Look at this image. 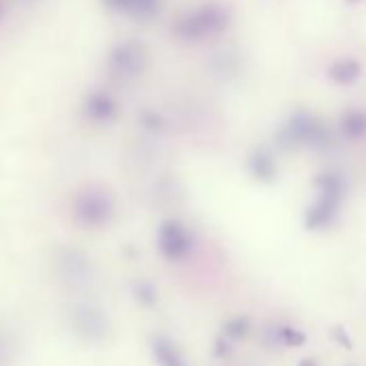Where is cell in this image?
Listing matches in <instances>:
<instances>
[{
  "label": "cell",
  "mask_w": 366,
  "mask_h": 366,
  "mask_svg": "<svg viewBox=\"0 0 366 366\" xmlns=\"http://www.w3.org/2000/svg\"><path fill=\"white\" fill-rule=\"evenodd\" d=\"M315 190L317 194L304 216V224L308 231H323L332 227L340 214V207L347 194V183L340 172L325 170L315 179Z\"/></svg>",
  "instance_id": "cell-1"
},
{
  "label": "cell",
  "mask_w": 366,
  "mask_h": 366,
  "mask_svg": "<svg viewBox=\"0 0 366 366\" xmlns=\"http://www.w3.org/2000/svg\"><path fill=\"white\" fill-rule=\"evenodd\" d=\"M71 214L74 220L84 229H106L117 216V201L108 188L99 183H89L76 192L71 201Z\"/></svg>",
  "instance_id": "cell-2"
},
{
  "label": "cell",
  "mask_w": 366,
  "mask_h": 366,
  "mask_svg": "<svg viewBox=\"0 0 366 366\" xmlns=\"http://www.w3.org/2000/svg\"><path fill=\"white\" fill-rule=\"evenodd\" d=\"M278 140L287 149H304V147H325L330 144L327 127L312 117L310 112H293L287 123L280 127Z\"/></svg>",
  "instance_id": "cell-3"
},
{
  "label": "cell",
  "mask_w": 366,
  "mask_h": 366,
  "mask_svg": "<svg viewBox=\"0 0 366 366\" xmlns=\"http://www.w3.org/2000/svg\"><path fill=\"white\" fill-rule=\"evenodd\" d=\"M227 24H229V14L224 7L205 5L179 20L177 35H181L183 39H205L209 35L222 33Z\"/></svg>",
  "instance_id": "cell-4"
},
{
  "label": "cell",
  "mask_w": 366,
  "mask_h": 366,
  "mask_svg": "<svg viewBox=\"0 0 366 366\" xmlns=\"http://www.w3.org/2000/svg\"><path fill=\"white\" fill-rule=\"evenodd\" d=\"M69 323H71L74 334L82 338L84 342H102L110 330L106 310L91 302L76 304L69 312Z\"/></svg>",
  "instance_id": "cell-5"
},
{
  "label": "cell",
  "mask_w": 366,
  "mask_h": 366,
  "mask_svg": "<svg viewBox=\"0 0 366 366\" xmlns=\"http://www.w3.org/2000/svg\"><path fill=\"white\" fill-rule=\"evenodd\" d=\"M147 50L142 44L123 41L108 56V74L119 82H129L138 78L147 67Z\"/></svg>",
  "instance_id": "cell-6"
},
{
  "label": "cell",
  "mask_w": 366,
  "mask_h": 366,
  "mask_svg": "<svg viewBox=\"0 0 366 366\" xmlns=\"http://www.w3.org/2000/svg\"><path fill=\"white\" fill-rule=\"evenodd\" d=\"M194 246V237L188 231V227L179 220H166L157 229V250L159 254L170 261L179 263L183 259H188Z\"/></svg>",
  "instance_id": "cell-7"
},
{
  "label": "cell",
  "mask_w": 366,
  "mask_h": 366,
  "mask_svg": "<svg viewBox=\"0 0 366 366\" xmlns=\"http://www.w3.org/2000/svg\"><path fill=\"white\" fill-rule=\"evenodd\" d=\"M56 269L61 274L63 280L71 282V285H86L93 276V267H91V259L76 250V248H63L56 254Z\"/></svg>",
  "instance_id": "cell-8"
},
{
  "label": "cell",
  "mask_w": 366,
  "mask_h": 366,
  "mask_svg": "<svg viewBox=\"0 0 366 366\" xmlns=\"http://www.w3.org/2000/svg\"><path fill=\"white\" fill-rule=\"evenodd\" d=\"M151 353L157 366H188V357L183 349L164 334L151 340Z\"/></svg>",
  "instance_id": "cell-9"
},
{
  "label": "cell",
  "mask_w": 366,
  "mask_h": 366,
  "mask_svg": "<svg viewBox=\"0 0 366 366\" xmlns=\"http://www.w3.org/2000/svg\"><path fill=\"white\" fill-rule=\"evenodd\" d=\"M84 117L97 125L110 123L117 117V102L108 93L95 91L84 99Z\"/></svg>",
  "instance_id": "cell-10"
},
{
  "label": "cell",
  "mask_w": 366,
  "mask_h": 366,
  "mask_svg": "<svg viewBox=\"0 0 366 366\" xmlns=\"http://www.w3.org/2000/svg\"><path fill=\"white\" fill-rule=\"evenodd\" d=\"M114 14H123L136 20H151L159 11V0H104Z\"/></svg>",
  "instance_id": "cell-11"
},
{
  "label": "cell",
  "mask_w": 366,
  "mask_h": 366,
  "mask_svg": "<svg viewBox=\"0 0 366 366\" xmlns=\"http://www.w3.org/2000/svg\"><path fill=\"white\" fill-rule=\"evenodd\" d=\"M248 170L259 181H272L276 177V162H274V157H272L269 151L257 149L248 157Z\"/></svg>",
  "instance_id": "cell-12"
},
{
  "label": "cell",
  "mask_w": 366,
  "mask_h": 366,
  "mask_svg": "<svg viewBox=\"0 0 366 366\" xmlns=\"http://www.w3.org/2000/svg\"><path fill=\"white\" fill-rule=\"evenodd\" d=\"M327 74H330V80H332V82L347 86V84H353V82L360 78L362 65H360V61H355V59H340V61H334V63L330 65Z\"/></svg>",
  "instance_id": "cell-13"
},
{
  "label": "cell",
  "mask_w": 366,
  "mask_h": 366,
  "mask_svg": "<svg viewBox=\"0 0 366 366\" xmlns=\"http://www.w3.org/2000/svg\"><path fill=\"white\" fill-rule=\"evenodd\" d=\"M340 134L347 140H360L366 136V112L362 110H349L340 119Z\"/></svg>",
  "instance_id": "cell-14"
},
{
  "label": "cell",
  "mask_w": 366,
  "mask_h": 366,
  "mask_svg": "<svg viewBox=\"0 0 366 366\" xmlns=\"http://www.w3.org/2000/svg\"><path fill=\"white\" fill-rule=\"evenodd\" d=\"M269 336L274 345H282V347H300L306 342V336L293 325H276L269 330Z\"/></svg>",
  "instance_id": "cell-15"
},
{
  "label": "cell",
  "mask_w": 366,
  "mask_h": 366,
  "mask_svg": "<svg viewBox=\"0 0 366 366\" xmlns=\"http://www.w3.org/2000/svg\"><path fill=\"white\" fill-rule=\"evenodd\" d=\"M227 327H229V330H227V334H231V336H244V334L248 332V319L239 317V319L231 321Z\"/></svg>",
  "instance_id": "cell-16"
},
{
  "label": "cell",
  "mask_w": 366,
  "mask_h": 366,
  "mask_svg": "<svg viewBox=\"0 0 366 366\" xmlns=\"http://www.w3.org/2000/svg\"><path fill=\"white\" fill-rule=\"evenodd\" d=\"M334 336H336V340H340L345 345V349H351V340L347 338V334H345L342 327H334Z\"/></svg>",
  "instance_id": "cell-17"
},
{
  "label": "cell",
  "mask_w": 366,
  "mask_h": 366,
  "mask_svg": "<svg viewBox=\"0 0 366 366\" xmlns=\"http://www.w3.org/2000/svg\"><path fill=\"white\" fill-rule=\"evenodd\" d=\"M300 366H319V364H317L315 360H302V362H300Z\"/></svg>",
  "instance_id": "cell-18"
},
{
  "label": "cell",
  "mask_w": 366,
  "mask_h": 366,
  "mask_svg": "<svg viewBox=\"0 0 366 366\" xmlns=\"http://www.w3.org/2000/svg\"><path fill=\"white\" fill-rule=\"evenodd\" d=\"M3 14H5V3L0 0V16H3Z\"/></svg>",
  "instance_id": "cell-19"
},
{
  "label": "cell",
  "mask_w": 366,
  "mask_h": 366,
  "mask_svg": "<svg viewBox=\"0 0 366 366\" xmlns=\"http://www.w3.org/2000/svg\"><path fill=\"white\" fill-rule=\"evenodd\" d=\"M3 349H5V342H3V340H0V355H3Z\"/></svg>",
  "instance_id": "cell-20"
}]
</instances>
